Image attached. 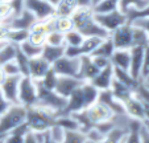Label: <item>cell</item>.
Segmentation results:
<instances>
[{
  "label": "cell",
  "mask_w": 149,
  "mask_h": 143,
  "mask_svg": "<svg viewBox=\"0 0 149 143\" xmlns=\"http://www.w3.org/2000/svg\"><path fill=\"white\" fill-rule=\"evenodd\" d=\"M86 134L81 130H65V137L62 143H83Z\"/></svg>",
  "instance_id": "obj_39"
},
{
  "label": "cell",
  "mask_w": 149,
  "mask_h": 143,
  "mask_svg": "<svg viewBox=\"0 0 149 143\" xmlns=\"http://www.w3.org/2000/svg\"><path fill=\"white\" fill-rule=\"evenodd\" d=\"M140 138H141V143H149V127L144 122L140 130Z\"/></svg>",
  "instance_id": "obj_51"
},
{
  "label": "cell",
  "mask_w": 149,
  "mask_h": 143,
  "mask_svg": "<svg viewBox=\"0 0 149 143\" xmlns=\"http://www.w3.org/2000/svg\"><path fill=\"white\" fill-rule=\"evenodd\" d=\"M141 126H143V122L132 118V121L130 123V131L127 134L124 143H141V138H140Z\"/></svg>",
  "instance_id": "obj_31"
},
{
  "label": "cell",
  "mask_w": 149,
  "mask_h": 143,
  "mask_svg": "<svg viewBox=\"0 0 149 143\" xmlns=\"http://www.w3.org/2000/svg\"><path fill=\"white\" fill-rule=\"evenodd\" d=\"M81 89H82V94H83V99H84V104H86V107H88L90 105H93L94 102L98 101V97H99V92L90 81H83L81 85Z\"/></svg>",
  "instance_id": "obj_23"
},
{
  "label": "cell",
  "mask_w": 149,
  "mask_h": 143,
  "mask_svg": "<svg viewBox=\"0 0 149 143\" xmlns=\"http://www.w3.org/2000/svg\"><path fill=\"white\" fill-rule=\"evenodd\" d=\"M149 4V0H119V11L127 15L131 11H141Z\"/></svg>",
  "instance_id": "obj_24"
},
{
  "label": "cell",
  "mask_w": 149,
  "mask_h": 143,
  "mask_svg": "<svg viewBox=\"0 0 149 143\" xmlns=\"http://www.w3.org/2000/svg\"><path fill=\"white\" fill-rule=\"evenodd\" d=\"M19 48H20V51L23 52L29 60L41 56V53H42V46L36 45V44H32V42L28 41V40L23 41L21 44H19Z\"/></svg>",
  "instance_id": "obj_33"
},
{
  "label": "cell",
  "mask_w": 149,
  "mask_h": 143,
  "mask_svg": "<svg viewBox=\"0 0 149 143\" xmlns=\"http://www.w3.org/2000/svg\"><path fill=\"white\" fill-rule=\"evenodd\" d=\"M77 8H78L77 0H59L54 7L56 16H71Z\"/></svg>",
  "instance_id": "obj_26"
},
{
  "label": "cell",
  "mask_w": 149,
  "mask_h": 143,
  "mask_svg": "<svg viewBox=\"0 0 149 143\" xmlns=\"http://www.w3.org/2000/svg\"><path fill=\"white\" fill-rule=\"evenodd\" d=\"M4 73H3V70H1V65H0V84H1V81H3L4 80Z\"/></svg>",
  "instance_id": "obj_55"
},
{
  "label": "cell",
  "mask_w": 149,
  "mask_h": 143,
  "mask_svg": "<svg viewBox=\"0 0 149 143\" xmlns=\"http://www.w3.org/2000/svg\"><path fill=\"white\" fill-rule=\"evenodd\" d=\"M84 113L87 115L88 121L91 122L93 126L100 123V122H106L110 121L111 118L113 117V113L107 105H104L103 102L96 101L93 105H90L88 107L84 109Z\"/></svg>",
  "instance_id": "obj_10"
},
{
  "label": "cell",
  "mask_w": 149,
  "mask_h": 143,
  "mask_svg": "<svg viewBox=\"0 0 149 143\" xmlns=\"http://www.w3.org/2000/svg\"><path fill=\"white\" fill-rule=\"evenodd\" d=\"M132 24V23H131ZM132 37H133V46H144L146 48L149 45V36L144 29L140 27L132 24Z\"/></svg>",
  "instance_id": "obj_34"
},
{
  "label": "cell",
  "mask_w": 149,
  "mask_h": 143,
  "mask_svg": "<svg viewBox=\"0 0 149 143\" xmlns=\"http://www.w3.org/2000/svg\"><path fill=\"white\" fill-rule=\"evenodd\" d=\"M99 69L94 64L91 56H82L81 64H79V74L78 78L82 81H91L98 74Z\"/></svg>",
  "instance_id": "obj_19"
},
{
  "label": "cell",
  "mask_w": 149,
  "mask_h": 143,
  "mask_svg": "<svg viewBox=\"0 0 149 143\" xmlns=\"http://www.w3.org/2000/svg\"><path fill=\"white\" fill-rule=\"evenodd\" d=\"M48 134L50 137V139L56 143H62L63 137H65V129H62L59 125L54 123L50 129L48 130Z\"/></svg>",
  "instance_id": "obj_42"
},
{
  "label": "cell",
  "mask_w": 149,
  "mask_h": 143,
  "mask_svg": "<svg viewBox=\"0 0 149 143\" xmlns=\"http://www.w3.org/2000/svg\"><path fill=\"white\" fill-rule=\"evenodd\" d=\"M110 90L112 92V94L115 95V98H118L119 101H121V102H123L125 98H128V97L135 92V90L131 89L130 86L121 84L120 81H118V80H115V78H113L112 84H111Z\"/></svg>",
  "instance_id": "obj_25"
},
{
  "label": "cell",
  "mask_w": 149,
  "mask_h": 143,
  "mask_svg": "<svg viewBox=\"0 0 149 143\" xmlns=\"http://www.w3.org/2000/svg\"><path fill=\"white\" fill-rule=\"evenodd\" d=\"M98 101L103 102L104 105H107V106L112 110L113 114H125V109H124L123 102L119 101L118 98H115V95L112 94V92H111L110 89L100 90V92H99Z\"/></svg>",
  "instance_id": "obj_20"
},
{
  "label": "cell",
  "mask_w": 149,
  "mask_h": 143,
  "mask_svg": "<svg viewBox=\"0 0 149 143\" xmlns=\"http://www.w3.org/2000/svg\"><path fill=\"white\" fill-rule=\"evenodd\" d=\"M26 107L20 104L11 105L3 115H0V135H7L19 126L25 123Z\"/></svg>",
  "instance_id": "obj_3"
},
{
  "label": "cell",
  "mask_w": 149,
  "mask_h": 143,
  "mask_svg": "<svg viewBox=\"0 0 149 143\" xmlns=\"http://www.w3.org/2000/svg\"><path fill=\"white\" fill-rule=\"evenodd\" d=\"M110 39L112 40L115 49H131L133 46L132 24L128 21L118 27L115 31L110 33Z\"/></svg>",
  "instance_id": "obj_7"
},
{
  "label": "cell",
  "mask_w": 149,
  "mask_h": 143,
  "mask_svg": "<svg viewBox=\"0 0 149 143\" xmlns=\"http://www.w3.org/2000/svg\"><path fill=\"white\" fill-rule=\"evenodd\" d=\"M57 113L49 109L36 105V106L26 107L25 123L28 129L33 132H45L56 123Z\"/></svg>",
  "instance_id": "obj_2"
},
{
  "label": "cell",
  "mask_w": 149,
  "mask_h": 143,
  "mask_svg": "<svg viewBox=\"0 0 149 143\" xmlns=\"http://www.w3.org/2000/svg\"><path fill=\"white\" fill-rule=\"evenodd\" d=\"M1 70H3L4 76H21L20 74V69L17 66V62L15 60H11L8 62H4L1 65Z\"/></svg>",
  "instance_id": "obj_44"
},
{
  "label": "cell",
  "mask_w": 149,
  "mask_h": 143,
  "mask_svg": "<svg viewBox=\"0 0 149 143\" xmlns=\"http://www.w3.org/2000/svg\"><path fill=\"white\" fill-rule=\"evenodd\" d=\"M144 123L149 127V107L145 106V119H144Z\"/></svg>",
  "instance_id": "obj_54"
},
{
  "label": "cell",
  "mask_w": 149,
  "mask_h": 143,
  "mask_svg": "<svg viewBox=\"0 0 149 143\" xmlns=\"http://www.w3.org/2000/svg\"><path fill=\"white\" fill-rule=\"evenodd\" d=\"M52 68V64H49L44 57L38 56L34 58L29 60V69H28V76L34 81H40L42 77L48 73Z\"/></svg>",
  "instance_id": "obj_16"
},
{
  "label": "cell",
  "mask_w": 149,
  "mask_h": 143,
  "mask_svg": "<svg viewBox=\"0 0 149 143\" xmlns=\"http://www.w3.org/2000/svg\"><path fill=\"white\" fill-rule=\"evenodd\" d=\"M119 9V0H99L93 6L94 13H108Z\"/></svg>",
  "instance_id": "obj_30"
},
{
  "label": "cell",
  "mask_w": 149,
  "mask_h": 143,
  "mask_svg": "<svg viewBox=\"0 0 149 143\" xmlns=\"http://www.w3.org/2000/svg\"><path fill=\"white\" fill-rule=\"evenodd\" d=\"M21 76H6L0 84V90L11 104H19V84Z\"/></svg>",
  "instance_id": "obj_13"
},
{
  "label": "cell",
  "mask_w": 149,
  "mask_h": 143,
  "mask_svg": "<svg viewBox=\"0 0 149 143\" xmlns=\"http://www.w3.org/2000/svg\"><path fill=\"white\" fill-rule=\"evenodd\" d=\"M110 61L113 68H119V69H123V70H130V62H131L130 49H115Z\"/></svg>",
  "instance_id": "obj_21"
},
{
  "label": "cell",
  "mask_w": 149,
  "mask_h": 143,
  "mask_svg": "<svg viewBox=\"0 0 149 143\" xmlns=\"http://www.w3.org/2000/svg\"><path fill=\"white\" fill-rule=\"evenodd\" d=\"M131 52V62H130V74L135 80L140 81V74H141V68H143L144 61V52L145 48L144 46H132L130 49Z\"/></svg>",
  "instance_id": "obj_17"
},
{
  "label": "cell",
  "mask_w": 149,
  "mask_h": 143,
  "mask_svg": "<svg viewBox=\"0 0 149 143\" xmlns=\"http://www.w3.org/2000/svg\"><path fill=\"white\" fill-rule=\"evenodd\" d=\"M3 1H7V3H11V1H13V0H3Z\"/></svg>",
  "instance_id": "obj_59"
},
{
  "label": "cell",
  "mask_w": 149,
  "mask_h": 143,
  "mask_svg": "<svg viewBox=\"0 0 149 143\" xmlns=\"http://www.w3.org/2000/svg\"><path fill=\"white\" fill-rule=\"evenodd\" d=\"M36 21H37V19L34 17V15L32 13V12H29L26 8H23L19 13L15 15V16L9 20L6 27L13 28V29H25V31H29L31 27L33 25Z\"/></svg>",
  "instance_id": "obj_14"
},
{
  "label": "cell",
  "mask_w": 149,
  "mask_h": 143,
  "mask_svg": "<svg viewBox=\"0 0 149 143\" xmlns=\"http://www.w3.org/2000/svg\"><path fill=\"white\" fill-rule=\"evenodd\" d=\"M84 36L77 29H71V31L65 33V44L66 46H79L83 42Z\"/></svg>",
  "instance_id": "obj_38"
},
{
  "label": "cell",
  "mask_w": 149,
  "mask_h": 143,
  "mask_svg": "<svg viewBox=\"0 0 149 143\" xmlns=\"http://www.w3.org/2000/svg\"><path fill=\"white\" fill-rule=\"evenodd\" d=\"M24 143H40V132L28 131L24 138Z\"/></svg>",
  "instance_id": "obj_50"
},
{
  "label": "cell",
  "mask_w": 149,
  "mask_h": 143,
  "mask_svg": "<svg viewBox=\"0 0 149 143\" xmlns=\"http://www.w3.org/2000/svg\"><path fill=\"white\" fill-rule=\"evenodd\" d=\"M135 93L137 94V97L144 102L146 107H149V89L145 87L143 84H139L137 87L135 89Z\"/></svg>",
  "instance_id": "obj_45"
},
{
  "label": "cell",
  "mask_w": 149,
  "mask_h": 143,
  "mask_svg": "<svg viewBox=\"0 0 149 143\" xmlns=\"http://www.w3.org/2000/svg\"><path fill=\"white\" fill-rule=\"evenodd\" d=\"M17 44H13L11 41H7L3 46L0 48V65H3L4 62H8L11 60H15L17 52Z\"/></svg>",
  "instance_id": "obj_32"
},
{
  "label": "cell",
  "mask_w": 149,
  "mask_h": 143,
  "mask_svg": "<svg viewBox=\"0 0 149 143\" xmlns=\"http://www.w3.org/2000/svg\"><path fill=\"white\" fill-rule=\"evenodd\" d=\"M15 61L17 62V66L20 69V74L21 76H28V69H29V58L20 51V48L17 46V52H16V57Z\"/></svg>",
  "instance_id": "obj_40"
},
{
  "label": "cell",
  "mask_w": 149,
  "mask_h": 143,
  "mask_svg": "<svg viewBox=\"0 0 149 143\" xmlns=\"http://www.w3.org/2000/svg\"><path fill=\"white\" fill-rule=\"evenodd\" d=\"M48 1H49V3H50V4H53V6H54V7H56V4H57V3H58L59 0H48Z\"/></svg>",
  "instance_id": "obj_57"
},
{
  "label": "cell",
  "mask_w": 149,
  "mask_h": 143,
  "mask_svg": "<svg viewBox=\"0 0 149 143\" xmlns=\"http://www.w3.org/2000/svg\"><path fill=\"white\" fill-rule=\"evenodd\" d=\"M79 64H81V57L62 56L61 58L52 64V69L56 72L57 76H68L78 78Z\"/></svg>",
  "instance_id": "obj_6"
},
{
  "label": "cell",
  "mask_w": 149,
  "mask_h": 143,
  "mask_svg": "<svg viewBox=\"0 0 149 143\" xmlns=\"http://www.w3.org/2000/svg\"><path fill=\"white\" fill-rule=\"evenodd\" d=\"M36 84H37V98H38L37 105L52 110V111L57 113V115H58L62 111V109L65 107L66 98L59 95L54 90L42 86L38 81H36Z\"/></svg>",
  "instance_id": "obj_4"
},
{
  "label": "cell",
  "mask_w": 149,
  "mask_h": 143,
  "mask_svg": "<svg viewBox=\"0 0 149 143\" xmlns=\"http://www.w3.org/2000/svg\"><path fill=\"white\" fill-rule=\"evenodd\" d=\"M56 123L65 130H79V125L73 115H57Z\"/></svg>",
  "instance_id": "obj_37"
},
{
  "label": "cell",
  "mask_w": 149,
  "mask_h": 143,
  "mask_svg": "<svg viewBox=\"0 0 149 143\" xmlns=\"http://www.w3.org/2000/svg\"><path fill=\"white\" fill-rule=\"evenodd\" d=\"M78 7H93V0H77Z\"/></svg>",
  "instance_id": "obj_53"
},
{
  "label": "cell",
  "mask_w": 149,
  "mask_h": 143,
  "mask_svg": "<svg viewBox=\"0 0 149 143\" xmlns=\"http://www.w3.org/2000/svg\"><path fill=\"white\" fill-rule=\"evenodd\" d=\"M113 51H115V46H113L112 40L110 39V36L107 39H103L100 41V44L98 45L95 51L93 52L91 56H100V57H107V58H111Z\"/></svg>",
  "instance_id": "obj_29"
},
{
  "label": "cell",
  "mask_w": 149,
  "mask_h": 143,
  "mask_svg": "<svg viewBox=\"0 0 149 143\" xmlns=\"http://www.w3.org/2000/svg\"><path fill=\"white\" fill-rule=\"evenodd\" d=\"M82 80L77 78V77H68V76H58L54 86V92L58 93L59 95L68 98L69 95L82 84Z\"/></svg>",
  "instance_id": "obj_15"
},
{
  "label": "cell",
  "mask_w": 149,
  "mask_h": 143,
  "mask_svg": "<svg viewBox=\"0 0 149 143\" xmlns=\"http://www.w3.org/2000/svg\"><path fill=\"white\" fill-rule=\"evenodd\" d=\"M83 143H98V142H95V140H91V139H88V138H86Z\"/></svg>",
  "instance_id": "obj_56"
},
{
  "label": "cell",
  "mask_w": 149,
  "mask_h": 143,
  "mask_svg": "<svg viewBox=\"0 0 149 143\" xmlns=\"http://www.w3.org/2000/svg\"><path fill=\"white\" fill-rule=\"evenodd\" d=\"M96 1H99V0H93V6H94V4L96 3Z\"/></svg>",
  "instance_id": "obj_60"
},
{
  "label": "cell",
  "mask_w": 149,
  "mask_h": 143,
  "mask_svg": "<svg viewBox=\"0 0 149 143\" xmlns=\"http://www.w3.org/2000/svg\"><path fill=\"white\" fill-rule=\"evenodd\" d=\"M95 20L100 27H103L108 33L115 31L118 27L123 25L125 23H128V17L124 15L121 11L116 9V11L108 12V13H95Z\"/></svg>",
  "instance_id": "obj_9"
},
{
  "label": "cell",
  "mask_w": 149,
  "mask_h": 143,
  "mask_svg": "<svg viewBox=\"0 0 149 143\" xmlns=\"http://www.w3.org/2000/svg\"><path fill=\"white\" fill-rule=\"evenodd\" d=\"M45 44L49 45H57V46H61V45H66L65 44V33H61V32L56 31H50L46 36V42Z\"/></svg>",
  "instance_id": "obj_41"
},
{
  "label": "cell",
  "mask_w": 149,
  "mask_h": 143,
  "mask_svg": "<svg viewBox=\"0 0 149 143\" xmlns=\"http://www.w3.org/2000/svg\"><path fill=\"white\" fill-rule=\"evenodd\" d=\"M7 32H8V27L0 24V40H7Z\"/></svg>",
  "instance_id": "obj_52"
},
{
  "label": "cell",
  "mask_w": 149,
  "mask_h": 143,
  "mask_svg": "<svg viewBox=\"0 0 149 143\" xmlns=\"http://www.w3.org/2000/svg\"><path fill=\"white\" fill-rule=\"evenodd\" d=\"M148 74H149V45L145 48V52H144V61H143V68H141L140 81Z\"/></svg>",
  "instance_id": "obj_46"
},
{
  "label": "cell",
  "mask_w": 149,
  "mask_h": 143,
  "mask_svg": "<svg viewBox=\"0 0 149 143\" xmlns=\"http://www.w3.org/2000/svg\"><path fill=\"white\" fill-rule=\"evenodd\" d=\"M28 131H31V130L28 129L26 123H23L21 126L15 129L13 131L8 132L4 137L3 143H24V138H25V134Z\"/></svg>",
  "instance_id": "obj_27"
},
{
  "label": "cell",
  "mask_w": 149,
  "mask_h": 143,
  "mask_svg": "<svg viewBox=\"0 0 149 143\" xmlns=\"http://www.w3.org/2000/svg\"><path fill=\"white\" fill-rule=\"evenodd\" d=\"M23 7L32 12L37 20H46L56 16L54 6L48 0H24Z\"/></svg>",
  "instance_id": "obj_8"
},
{
  "label": "cell",
  "mask_w": 149,
  "mask_h": 143,
  "mask_svg": "<svg viewBox=\"0 0 149 143\" xmlns=\"http://www.w3.org/2000/svg\"><path fill=\"white\" fill-rule=\"evenodd\" d=\"M81 85L66 98L65 107L62 109V111L59 113L58 115H71V114H74V113H78V111H81V110L86 109V104H84V99H83Z\"/></svg>",
  "instance_id": "obj_12"
},
{
  "label": "cell",
  "mask_w": 149,
  "mask_h": 143,
  "mask_svg": "<svg viewBox=\"0 0 149 143\" xmlns=\"http://www.w3.org/2000/svg\"><path fill=\"white\" fill-rule=\"evenodd\" d=\"M57 78H58V76H57L56 72H54V70L50 68V70H49L48 73H46L45 76L42 77V78L38 82L42 85V86H45V87H48V89L54 90V86H56Z\"/></svg>",
  "instance_id": "obj_43"
},
{
  "label": "cell",
  "mask_w": 149,
  "mask_h": 143,
  "mask_svg": "<svg viewBox=\"0 0 149 143\" xmlns=\"http://www.w3.org/2000/svg\"><path fill=\"white\" fill-rule=\"evenodd\" d=\"M91 58H93L94 64L96 65V68H98L99 70H100V69H104V68H107L108 65H111V61H110V58H107V57H100V56H91Z\"/></svg>",
  "instance_id": "obj_48"
},
{
  "label": "cell",
  "mask_w": 149,
  "mask_h": 143,
  "mask_svg": "<svg viewBox=\"0 0 149 143\" xmlns=\"http://www.w3.org/2000/svg\"><path fill=\"white\" fill-rule=\"evenodd\" d=\"M54 29L61 33L74 29V23L71 16H54Z\"/></svg>",
  "instance_id": "obj_35"
},
{
  "label": "cell",
  "mask_w": 149,
  "mask_h": 143,
  "mask_svg": "<svg viewBox=\"0 0 149 143\" xmlns=\"http://www.w3.org/2000/svg\"><path fill=\"white\" fill-rule=\"evenodd\" d=\"M112 81H113V66L112 65H108L107 68L99 70L98 74L90 82L98 90H107L111 87Z\"/></svg>",
  "instance_id": "obj_18"
},
{
  "label": "cell",
  "mask_w": 149,
  "mask_h": 143,
  "mask_svg": "<svg viewBox=\"0 0 149 143\" xmlns=\"http://www.w3.org/2000/svg\"><path fill=\"white\" fill-rule=\"evenodd\" d=\"M74 23V29L79 31L84 37H99V39H107L110 36L103 27L98 24L95 20V13L93 7H78L71 15Z\"/></svg>",
  "instance_id": "obj_1"
},
{
  "label": "cell",
  "mask_w": 149,
  "mask_h": 143,
  "mask_svg": "<svg viewBox=\"0 0 149 143\" xmlns=\"http://www.w3.org/2000/svg\"><path fill=\"white\" fill-rule=\"evenodd\" d=\"M65 49H66V45L57 46V45L45 44L42 46L41 57H44L49 64H53V62H56L58 58H61L62 56H65Z\"/></svg>",
  "instance_id": "obj_22"
},
{
  "label": "cell",
  "mask_w": 149,
  "mask_h": 143,
  "mask_svg": "<svg viewBox=\"0 0 149 143\" xmlns=\"http://www.w3.org/2000/svg\"><path fill=\"white\" fill-rule=\"evenodd\" d=\"M130 23H132L133 25L140 27L149 36V17H136V19H133L132 21H130Z\"/></svg>",
  "instance_id": "obj_47"
},
{
  "label": "cell",
  "mask_w": 149,
  "mask_h": 143,
  "mask_svg": "<svg viewBox=\"0 0 149 143\" xmlns=\"http://www.w3.org/2000/svg\"><path fill=\"white\" fill-rule=\"evenodd\" d=\"M28 35L29 31H25V29H13V28H8V32H7V40L13 44H21L23 41L28 40Z\"/></svg>",
  "instance_id": "obj_36"
},
{
  "label": "cell",
  "mask_w": 149,
  "mask_h": 143,
  "mask_svg": "<svg viewBox=\"0 0 149 143\" xmlns=\"http://www.w3.org/2000/svg\"><path fill=\"white\" fill-rule=\"evenodd\" d=\"M123 105H124V109H125V114L128 117L144 122V119H145V105L139 98L135 92L128 98L124 99Z\"/></svg>",
  "instance_id": "obj_11"
},
{
  "label": "cell",
  "mask_w": 149,
  "mask_h": 143,
  "mask_svg": "<svg viewBox=\"0 0 149 143\" xmlns=\"http://www.w3.org/2000/svg\"><path fill=\"white\" fill-rule=\"evenodd\" d=\"M113 78L120 81L121 84L127 85V86H130L131 89H133V90L140 84V81L133 78L128 70H123V69H119V68H113Z\"/></svg>",
  "instance_id": "obj_28"
},
{
  "label": "cell",
  "mask_w": 149,
  "mask_h": 143,
  "mask_svg": "<svg viewBox=\"0 0 149 143\" xmlns=\"http://www.w3.org/2000/svg\"><path fill=\"white\" fill-rule=\"evenodd\" d=\"M11 105H13V104H11V102L4 97V94L1 93V90H0V115H3L4 113L11 107Z\"/></svg>",
  "instance_id": "obj_49"
},
{
  "label": "cell",
  "mask_w": 149,
  "mask_h": 143,
  "mask_svg": "<svg viewBox=\"0 0 149 143\" xmlns=\"http://www.w3.org/2000/svg\"><path fill=\"white\" fill-rule=\"evenodd\" d=\"M4 137H6V135H0V142H1V140L4 139Z\"/></svg>",
  "instance_id": "obj_58"
},
{
  "label": "cell",
  "mask_w": 149,
  "mask_h": 143,
  "mask_svg": "<svg viewBox=\"0 0 149 143\" xmlns=\"http://www.w3.org/2000/svg\"><path fill=\"white\" fill-rule=\"evenodd\" d=\"M37 84L29 76H21L19 84V104L24 107L37 105Z\"/></svg>",
  "instance_id": "obj_5"
}]
</instances>
